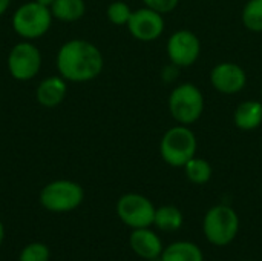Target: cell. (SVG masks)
<instances>
[{
    "mask_svg": "<svg viewBox=\"0 0 262 261\" xmlns=\"http://www.w3.org/2000/svg\"><path fill=\"white\" fill-rule=\"evenodd\" d=\"M60 74L72 82H88L100 75L103 55L98 48L86 40H71L64 43L57 57Z\"/></svg>",
    "mask_w": 262,
    "mask_h": 261,
    "instance_id": "6da1fadb",
    "label": "cell"
},
{
    "mask_svg": "<svg viewBox=\"0 0 262 261\" xmlns=\"http://www.w3.org/2000/svg\"><path fill=\"white\" fill-rule=\"evenodd\" d=\"M198 148L195 132L186 125L169 128L160 140V155L169 166L184 168L195 157Z\"/></svg>",
    "mask_w": 262,
    "mask_h": 261,
    "instance_id": "7a4b0ae2",
    "label": "cell"
},
{
    "mask_svg": "<svg viewBox=\"0 0 262 261\" xmlns=\"http://www.w3.org/2000/svg\"><path fill=\"white\" fill-rule=\"evenodd\" d=\"M169 112L178 125H193L204 112V95L193 83H181L169 95Z\"/></svg>",
    "mask_w": 262,
    "mask_h": 261,
    "instance_id": "3957f363",
    "label": "cell"
},
{
    "mask_svg": "<svg viewBox=\"0 0 262 261\" xmlns=\"http://www.w3.org/2000/svg\"><path fill=\"white\" fill-rule=\"evenodd\" d=\"M206 238L215 246H227L239 231L238 214L227 205H218L207 211L203 223Z\"/></svg>",
    "mask_w": 262,
    "mask_h": 261,
    "instance_id": "277c9868",
    "label": "cell"
},
{
    "mask_svg": "<svg viewBox=\"0 0 262 261\" xmlns=\"http://www.w3.org/2000/svg\"><path fill=\"white\" fill-rule=\"evenodd\" d=\"M84 192L80 185L68 180L52 182L43 188L40 203L51 212H68L78 208L83 202Z\"/></svg>",
    "mask_w": 262,
    "mask_h": 261,
    "instance_id": "5b68a950",
    "label": "cell"
},
{
    "mask_svg": "<svg viewBox=\"0 0 262 261\" xmlns=\"http://www.w3.org/2000/svg\"><path fill=\"white\" fill-rule=\"evenodd\" d=\"M15 32L25 38H35L43 35L51 26V11L37 2L20 6L12 18Z\"/></svg>",
    "mask_w": 262,
    "mask_h": 261,
    "instance_id": "8992f818",
    "label": "cell"
},
{
    "mask_svg": "<svg viewBox=\"0 0 262 261\" xmlns=\"http://www.w3.org/2000/svg\"><path fill=\"white\" fill-rule=\"evenodd\" d=\"M155 206L149 198L140 194H126L117 203V214L120 220L134 228H149L155 220Z\"/></svg>",
    "mask_w": 262,
    "mask_h": 261,
    "instance_id": "52a82bcc",
    "label": "cell"
},
{
    "mask_svg": "<svg viewBox=\"0 0 262 261\" xmlns=\"http://www.w3.org/2000/svg\"><path fill=\"white\" fill-rule=\"evenodd\" d=\"M167 57L177 68H189L196 63L201 55V42L198 35L189 29H178L167 38Z\"/></svg>",
    "mask_w": 262,
    "mask_h": 261,
    "instance_id": "ba28073f",
    "label": "cell"
},
{
    "mask_svg": "<svg viewBox=\"0 0 262 261\" xmlns=\"http://www.w3.org/2000/svg\"><path fill=\"white\" fill-rule=\"evenodd\" d=\"M126 26L134 38L140 42H154L163 35L166 23L163 14L144 6L132 11V15Z\"/></svg>",
    "mask_w": 262,
    "mask_h": 261,
    "instance_id": "9c48e42d",
    "label": "cell"
},
{
    "mask_svg": "<svg viewBox=\"0 0 262 261\" xmlns=\"http://www.w3.org/2000/svg\"><path fill=\"white\" fill-rule=\"evenodd\" d=\"M210 83L224 95H235L247 85L246 71L233 62H220L210 71Z\"/></svg>",
    "mask_w": 262,
    "mask_h": 261,
    "instance_id": "30bf717a",
    "label": "cell"
},
{
    "mask_svg": "<svg viewBox=\"0 0 262 261\" xmlns=\"http://www.w3.org/2000/svg\"><path fill=\"white\" fill-rule=\"evenodd\" d=\"M41 57L38 49L31 43H18L12 48L8 66L14 78L17 80H29L40 69Z\"/></svg>",
    "mask_w": 262,
    "mask_h": 261,
    "instance_id": "8fae6325",
    "label": "cell"
},
{
    "mask_svg": "<svg viewBox=\"0 0 262 261\" xmlns=\"http://www.w3.org/2000/svg\"><path fill=\"white\" fill-rule=\"evenodd\" d=\"M129 242L134 252L141 258L154 260V258H160L163 254V245L160 237L147 228L134 229Z\"/></svg>",
    "mask_w": 262,
    "mask_h": 261,
    "instance_id": "7c38bea8",
    "label": "cell"
},
{
    "mask_svg": "<svg viewBox=\"0 0 262 261\" xmlns=\"http://www.w3.org/2000/svg\"><path fill=\"white\" fill-rule=\"evenodd\" d=\"M233 123L241 131H255L262 125L261 100H246L233 112Z\"/></svg>",
    "mask_w": 262,
    "mask_h": 261,
    "instance_id": "4fadbf2b",
    "label": "cell"
},
{
    "mask_svg": "<svg viewBox=\"0 0 262 261\" xmlns=\"http://www.w3.org/2000/svg\"><path fill=\"white\" fill-rule=\"evenodd\" d=\"M66 94V85L60 77H49L38 85L37 100L43 106H55L58 105Z\"/></svg>",
    "mask_w": 262,
    "mask_h": 261,
    "instance_id": "5bb4252c",
    "label": "cell"
},
{
    "mask_svg": "<svg viewBox=\"0 0 262 261\" xmlns=\"http://www.w3.org/2000/svg\"><path fill=\"white\" fill-rule=\"evenodd\" d=\"M160 258L161 261H204L201 249L190 242H177L169 245Z\"/></svg>",
    "mask_w": 262,
    "mask_h": 261,
    "instance_id": "9a60e30c",
    "label": "cell"
},
{
    "mask_svg": "<svg viewBox=\"0 0 262 261\" xmlns=\"http://www.w3.org/2000/svg\"><path fill=\"white\" fill-rule=\"evenodd\" d=\"M154 225L164 232H173L183 226V214L175 206H161L155 211Z\"/></svg>",
    "mask_w": 262,
    "mask_h": 261,
    "instance_id": "2e32d148",
    "label": "cell"
},
{
    "mask_svg": "<svg viewBox=\"0 0 262 261\" xmlns=\"http://www.w3.org/2000/svg\"><path fill=\"white\" fill-rule=\"evenodd\" d=\"M84 9L83 0H54L51 5V14L64 22L78 20L84 14Z\"/></svg>",
    "mask_w": 262,
    "mask_h": 261,
    "instance_id": "e0dca14e",
    "label": "cell"
},
{
    "mask_svg": "<svg viewBox=\"0 0 262 261\" xmlns=\"http://www.w3.org/2000/svg\"><path fill=\"white\" fill-rule=\"evenodd\" d=\"M184 172H186V177L192 183H195V185H206L212 178L213 168H212V165L206 158L193 157V158H190L184 165Z\"/></svg>",
    "mask_w": 262,
    "mask_h": 261,
    "instance_id": "ac0fdd59",
    "label": "cell"
},
{
    "mask_svg": "<svg viewBox=\"0 0 262 261\" xmlns=\"http://www.w3.org/2000/svg\"><path fill=\"white\" fill-rule=\"evenodd\" d=\"M243 25L252 32H262V0H249L241 14Z\"/></svg>",
    "mask_w": 262,
    "mask_h": 261,
    "instance_id": "d6986e66",
    "label": "cell"
},
{
    "mask_svg": "<svg viewBox=\"0 0 262 261\" xmlns=\"http://www.w3.org/2000/svg\"><path fill=\"white\" fill-rule=\"evenodd\" d=\"M132 15V9L124 2H114L107 8V18L114 25H127L129 18Z\"/></svg>",
    "mask_w": 262,
    "mask_h": 261,
    "instance_id": "ffe728a7",
    "label": "cell"
},
{
    "mask_svg": "<svg viewBox=\"0 0 262 261\" xmlns=\"http://www.w3.org/2000/svg\"><path fill=\"white\" fill-rule=\"evenodd\" d=\"M20 261H49V249L43 243H31L28 245L21 254Z\"/></svg>",
    "mask_w": 262,
    "mask_h": 261,
    "instance_id": "44dd1931",
    "label": "cell"
},
{
    "mask_svg": "<svg viewBox=\"0 0 262 261\" xmlns=\"http://www.w3.org/2000/svg\"><path fill=\"white\" fill-rule=\"evenodd\" d=\"M143 3H144V6L164 15V14H169L173 9H177L180 0H143Z\"/></svg>",
    "mask_w": 262,
    "mask_h": 261,
    "instance_id": "7402d4cb",
    "label": "cell"
},
{
    "mask_svg": "<svg viewBox=\"0 0 262 261\" xmlns=\"http://www.w3.org/2000/svg\"><path fill=\"white\" fill-rule=\"evenodd\" d=\"M9 2H11V0H0V15L6 11V8H8Z\"/></svg>",
    "mask_w": 262,
    "mask_h": 261,
    "instance_id": "603a6c76",
    "label": "cell"
},
{
    "mask_svg": "<svg viewBox=\"0 0 262 261\" xmlns=\"http://www.w3.org/2000/svg\"><path fill=\"white\" fill-rule=\"evenodd\" d=\"M35 2L40 3V5H43V6H51L54 3V0H35Z\"/></svg>",
    "mask_w": 262,
    "mask_h": 261,
    "instance_id": "cb8c5ba5",
    "label": "cell"
},
{
    "mask_svg": "<svg viewBox=\"0 0 262 261\" xmlns=\"http://www.w3.org/2000/svg\"><path fill=\"white\" fill-rule=\"evenodd\" d=\"M3 237H5V229H3V225H2V222H0V245H2V242H3Z\"/></svg>",
    "mask_w": 262,
    "mask_h": 261,
    "instance_id": "d4e9b609",
    "label": "cell"
},
{
    "mask_svg": "<svg viewBox=\"0 0 262 261\" xmlns=\"http://www.w3.org/2000/svg\"><path fill=\"white\" fill-rule=\"evenodd\" d=\"M261 102H262V85H261Z\"/></svg>",
    "mask_w": 262,
    "mask_h": 261,
    "instance_id": "484cf974",
    "label": "cell"
},
{
    "mask_svg": "<svg viewBox=\"0 0 262 261\" xmlns=\"http://www.w3.org/2000/svg\"><path fill=\"white\" fill-rule=\"evenodd\" d=\"M247 261H250V260H247Z\"/></svg>",
    "mask_w": 262,
    "mask_h": 261,
    "instance_id": "4316f807",
    "label": "cell"
}]
</instances>
